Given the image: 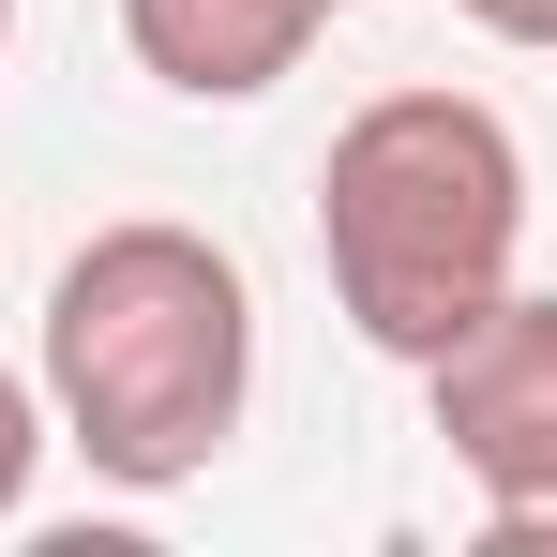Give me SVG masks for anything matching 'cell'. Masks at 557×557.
<instances>
[{
	"instance_id": "cell-1",
	"label": "cell",
	"mask_w": 557,
	"mask_h": 557,
	"mask_svg": "<svg viewBox=\"0 0 557 557\" xmlns=\"http://www.w3.org/2000/svg\"><path fill=\"white\" fill-rule=\"evenodd\" d=\"M242 392H257V286L226 272V242L136 211V226H91L61 257V286H46V407L121 497L196 482L242 437Z\"/></svg>"
},
{
	"instance_id": "cell-2",
	"label": "cell",
	"mask_w": 557,
	"mask_h": 557,
	"mask_svg": "<svg viewBox=\"0 0 557 557\" xmlns=\"http://www.w3.org/2000/svg\"><path fill=\"white\" fill-rule=\"evenodd\" d=\"M317 257L376 362H437L528 257V151L467 91H376L317 166Z\"/></svg>"
},
{
	"instance_id": "cell-3",
	"label": "cell",
	"mask_w": 557,
	"mask_h": 557,
	"mask_svg": "<svg viewBox=\"0 0 557 557\" xmlns=\"http://www.w3.org/2000/svg\"><path fill=\"white\" fill-rule=\"evenodd\" d=\"M422 392H437L453 467L482 482V543L557 557V286H497L422 362Z\"/></svg>"
},
{
	"instance_id": "cell-4",
	"label": "cell",
	"mask_w": 557,
	"mask_h": 557,
	"mask_svg": "<svg viewBox=\"0 0 557 557\" xmlns=\"http://www.w3.org/2000/svg\"><path fill=\"white\" fill-rule=\"evenodd\" d=\"M347 0H121V46L196 106H257L272 76L317 61V30H332Z\"/></svg>"
},
{
	"instance_id": "cell-5",
	"label": "cell",
	"mask_w": 557,
	"mask_h": 557,
	"mask_svg": "<svg viewBox=\"0 0 557 557\" xmlns=\"http://www.w3.org/2000/svg\"><path fill=\"white\" fill-rule=\"evenodd\" d=\"M30 453H46V407H30V376L0 362V528H15V497H30Z\"/></svg>"
},
{
	"instance_id": "cell-6",
	"label": "cell",
	"mask_w": 557,
	"mask_h": 557,
	"mask_svg": "<svg viewBox=\"0 0 557 557\" xmlns=\"http://www.w3.org/2000/svg\"><path fill=\"white\" fill-rule=\"evenodd\" d=\"M453 15L497 30V46H543V61H557V0H453Z\"/></svg>"
},
{
	"instance_id": "cell-7",
	"label": "cell",
	"mask_w": 557,
	"mask_h": 557,
	"mask_svg": "<svg viewBox=\"0 0 557 557\" xmlns=\"http://www.w3.org/2000/svg\"><path fill=\"white\" fill-rule=\"evenodd\" d=\"M0 46H15V0H0Z\"/></svg>"
}]
</instances>
